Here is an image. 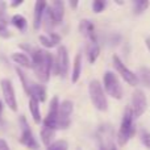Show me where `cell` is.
<instances>
[{
    "label": "cell",
    "instance_id": "6da1fadb",
    "mask_svg": "<svg viewBox=\"0 0 150 150\" xmlns=\"http://www.w3.org/2000/svg\"><path fill=\"white\" fill-rule=\"evenodd\" d=\"M20 47L32 55L30 59L32 69L34 70V74L40 79V82L42 83L49 82L50 74L53 71V62H54L52 53L45 52L42 49H37V47H33L30 45H25V44H21Z\"/></svg>",
    "mask_w": 150,
    "mask_h": 150
},
{
    "label": "cell",
    "instance_id": "4316f807",
    "mask_svg": "<svg viewBox=\"0 0 150 150\" xmlns=\"http://www.w3.org/2000/svg\"><path fill=\"white\" fill-rule=\"evenodd\" d=\"M105 4H107V3L104 1V0H95V1L92 3V11L95 13L103 12L104 8H105Z\"/></svg>",
    "mask_w": 150,
    "mask_h": 150
},
{
    "label": "cell",
    "instance_id": "ffe728a7",
    "mask_svg": "<svg viewBox=\"0 0 150 150\" xmlns=\"http://www.w3.org/2000/svg\"><path fill=\"white\" fill-rule=\"evenodd\" d=\"M138 82H141L145 87L150 88V69L146 67V66H142V67L138 69V73L136 74Z\"/></svg>",
    "mask_w": 150,
    "mask_h": 150
},
{
    "label": "cell",
    "instance_id": "ba28073f",
    "mask_svg": "<svg viewBox=\"0 0 150 150\" xmlns=\"http://www.w3.org/2000/svg\"><path fill=\"white\" fill-rule=\"evenodd\" d=\"M146 108H148V99L145 93L142 92V90H136L132 95V107H130L133 117L138 119L140 116H142Z\"/></svg>",
    "mask_w": 150,
    "mask_h": 150
},
{
    "label": "cell",
    "instance_id": "1f68e13d",
    "mask_svg": "<svg viewBox=\"0 0 150 150\" xmlns=\"http://www.w3.org/2000/svg\"><path fill=\"white\" fill-rule=\"evenodd\" d=\"M23 4V0H18V1H13L11 3V7H18V5Z\"/></svg>",
    "mask_w": 150,
    "mask_h": 150
},
{
    "label": "cell",
    "instance_id": "4dcf8cb0",
    "mask_svg": "<svg viewBox=\"0 0 150 150\" xmlns=\"http://www.w3.org/2000/svg\"><path fill=\"white\" fill-rule=\"evenodd\" d=\"M0 150H9V148H8V144L5 142L4 140H1V138H0Z\"/></svg>",
    "mask_w": 150,
    "mask_h": 150
},
{
    "label": "cell",
    "instance_id": "5b68a950",
    "mask_svg": "<svg viewBox=\"0 0 150 150\" xmlns=\"http://www.w3.org/2000/svg\"><path fill=\"white\" fill-rule=\"evenodd\" d=\"M53 71L54 74L61 75L65 78L69 71V53L65 46L58 47L57 55H55V61L53 62Z\"/></svg>",
    "mask_w": 150,
    "mask_h": 150
},
{
    "label": "cell",
    "instance_id": "2e32d148",
    "mask_svg": "<svg viewBox=\"0 0 150 150\" xmlns=\"http://www.w3.org/2000/svg\"><path fill=\"white\" fill-rule=\"evenodd\" d=\"M38 40H40V42L42 44V46L50 49V47H54V46H57V45L59 44L61 42V36L53 32V33L47 34V36H40Z\"/></svg>",
    "mask_w": 150,
    "mask_h": 150
},
{
    "label": "cell",
    "instance_id": "ac0fdd59",
    "mask_svg": "<svg viewBox=\"0 0 150 150\" xmlns=\"http://www.w3.org/2000/svg\"><path fill=\"white\" fill-rule=\"evenodd\" d=\"M100 54V46L98 42H87V57L90 63H93Z\"/></svg>",
    "mask_w": 150,
    "mask_h": 150
},
{
    "label": "cell",
    "instance_id": "d6986e66",
    "mask_svg": "<svg viewBox=\"0 0 150 150\" xmlns=\"http://www.w3.org/2000/svg\"><path fill=\"white\" fill-rule=\"evenodd\" d=\"M12 59L13 62H16L17 65H20L21 67H26V69H32V61L24 53H15L12 54Z\"/></svg>",
    "mask_w": 150,
    "mask_h": 150
},
{
    "label": "cell",
    "instance_id": "7a4b0ae2",
    "mask_svg": "<svg viewBox=\"0 0 150 150\" xmlns=\"http://www.w3.org/2000/svg\"><path fill=\"white\" fill-rule=\"evenodd\" d=\"M134 130H136L134 117H133L130 107H128L124 112V116H122V120H121V125H120L119 133H117V142H119V145L124 146L125 144L133 137Z\"/></svg>",
    "mask_w": 150,
    "mask_h": 150
},
{
    "label": "cell",
    "instance_id": "7402d4cb",
    "mask_svg": "<svg viewBox=\"0 0 150 150\" xmlns=\"http://www.w3.org/2000/svg\"><path fill=\"white\" fill-rule=\"evenodd\" d=\"M80 73H82V54H76L75 55V61H74V69H73V76L71 80L73 83H76L79 80Z\"/></svg>",
    "mask_w": 150,
    "mask_h": 150
},
{
    "label": "cell",
    "instance_id": "5bb4252c",
    "mask_svg": "<svg viewBox=\"0 0 150 150\" xmlns=\"http://www.w3.org/2000/svg\"><path fill=\"white\" fill-rule=\"evenodd\" d=\"M50 11H52L53 18L55 21V25L62 23L63 16H65V3L61 1V0H55L52 3V5H49Z\"/></svg>",
    "mask_w": 150,
    "mask_h": 150
},
{
    "label": "cell",
    "instance_id": "484cf974",
    "mask_svg": "<svg viewBox=\"0 0 150 150\" xmlns=\"http://www.w3.org/2000/svg\"><path fill=\"white\" fill-rule=\"evenodd\" d=\"M67 149H69V144L65 140H58L55 142H52L46 148V150H67Z\"/></svg>",
    "mask_w": 150,
    "mask_h": 150
},
{
    "label": "cell",
    "instance_id": "d6a6232c",
    "mask_svg": "<svg viewBox=\"0 0 150 150\" xmlns=\"http://www.w3.org/2000/svg\"><path fill=\"white\" fill-rule=\"evenodd\" d=\"M99 150H107V146L104 145V142L100 140V144H99Z\"/></svg>",
    "mask_w": 150,
    "mask_h": 150
},
{
    "label": "cell",
    "instance_id": "52a82bcc",
    "mask_svg": "<svg viewBox=\"0 0 150 150\" xmlns=\"http://www.w3.org/2000/svg\"><path fill=\"white\" fill-rule=\"evenodd\" d=\"M74 111V103L71 100H63L59 103L58 109V129H66L70 127V119Z\"/></svg>",
    "mask_w": 150,
    "mask_h": 150
},
{
    "label": "cell",
    "instance_id": "d590c367",
    "mask_svg": "<svg viewBox=\"0 0 150 150\" xmlns=\"http://www.w3.org/2000/svg\"><path fill=\"white\" fill-rule=\"evenodd\" d=\"M1 112H3V103L0 101V117H1Z\"/></svg>",
    "mask_w": 150,
    "mask_h": 150
},
{
    "label": "cell",
    "instance_id": "836d02e7",
    "mask_svg": "<svg viewBox=\"0 0 150 150\" xmlns=\"http://www.w3.org/2000/svg\"><path fill=\"white\" fill-rule=\"evenodd\" d=\"M146 45H148V47H149V50H150V37L146 38Z\"/></svg>",
    "mask_w": 150,
    "mask_h": 150
},
{
    "label": "cell",
    "instance_id": "e0dca14e",
    "mask_svg": "<svg viewBox=\"0 0 150 150\" xmlns=\"http://www.w3.org/2000/svg\"><path fill=\"white\" fill-rule=\"evenodd\" d=\"M42 24H44V28H45V30L47 32V34L53 33V29H54V26H55V21H54V18H53L52 11H50L49 5L45 8V12H44V16H42L41 25H42Z\"/></svg>",
    "mask_w": 150,
    "mask_h": 150
},
{
    "label": "cell",
    "instance_id": "3957f363",
    "mask_svg": "<svg viewBox=\"0 0 150 150\" xmlns=\"http://www.w3.org/2000/svg\"><path fill=\"white\" fill-rule=\"evenodd\" d=\"M88 92H90V98L92 104L95 105L96 109L99 111H107L108 109V101H107L105 92L103 90V86L100 84V82L96 79L91 80L88 84Z\"/></svg>",
    "mask_w": 150,
    "mask_h": 150
},
{
    "label": "cell",
    "instance_id": "30bf717a",
    "mask_svg": "<svg viewBox=\"0 0 150 150\" xmlns=\"http://www.w3.org/2000/svg\"><path fill=\"white\" fill-rule=\"evenodd\" d=\"M1 86V91H3V96H4V101L9 109H12L13 112L17 111V100H16V95H15V90H13L12 82L9 79H1L0 82Z\"/></svg>",
    "mask_w": 150,
    "mask_h": 150
},
{
    "label": "cell",
    "instance_id": "9c48e42d",
    "mask_svg": "<svg viewBox=\"0 0 150 150\" xmlns=\"http://www.w3.org/2000/svg\"><path fill=\"white\" fill-rule=\"evenodd\" d=\"M58 109H59V100L57 96L50 100V109L47 116L44 120V128L52 130H57L58 129Z\"/></svg>",
    "mask_w": 150,
    "mask_h": 150
},
{
    "label": "cell",
    "instance_id": "f1b7e54d",
    "mask_svg": "<svg viewBox=\"0 0 150 150\" xmlns=\"http://www.w3.org/2000/svg\"><path fill=\"white\" fill-rule=\"evenodd\" d=\"M140 138H141V142L145 145V148H148L150 150V133L146 132V130H141Z\"/></svg>",
    "mask_w": 150,
    "mask_h": 150
},
{
    "label": "cell",
    "instance_id": "8d00e7d4",
    "mask_svg": "<svg viewBox=\"0 0 150 150\" xmlns=\"http://www.w3.org/2000/svg\"><path fill=\"white\" fill-rule=\"evenodd\" d=\"M111 150H117V149H116V146L112 145V146H111Z\"/></svg>",
    "mask_w": 150,
    "mask_h": 150
},
{
    "label": "cell",
    "instance_id": "f546056e",
    "mask_svg": "<svg viewBox=\"0 0 150 150\" xmlns=\"http://www.w3.org/2000/svg\"><path fill=\"white\" fill-rule=\"evenodd\" d=\"M0 37H1V38H9L11 37V32H9V29L7 28V25L0 24Z\"/></svg>",
    "mask_w": 150,
    "mask_h": 150
},
{
    "label": "cell",
    "instance_id": "277c9868",
    "mask_svg": "<svg viewBox=\"0 0 150 150\" xmlns=\"http://www.w3.org/2000/svg\"><path fill=\"white\" fill-rule=\"evenodd\" d=\"M104 92H107L111 98L113 99H121L122 98V87L119 82V78L116 76V74H113L112 71H107L104 74Z\"/></svg>",
    "mask_w": 150,
    "mask_h": 150
},
{
    "label": "cell",
    "instance_id": "83f0119b",
    "mask_svg": "<svg viewBox=\"0 0 150 150\" xmlns=\"http://www.w3.org/2000/svg\"><path fill=\"white\" fill-rule=\"evenodd\" d=\"M5 3L1 1L0 3V24L3 25H7L8 24V17H7V12H5Z\"/></svg>",
    "mask_w": 150,
    "mask_h": 150
},
{
    "label": "cell",
    "instance_id": "d4e9b609",
    "mask_svg": "<svg viewBox=\"0 0 150 150\" xmlns=\"http://www.w3.org/2000/svg\"><path fill=\"white\" fill-rule=\"evenodd\" d=\"M148 7H149V1H146V0H136L133 12H134V15H141V13H144L148 9Z\"/></svg>",
    "mask_w": 150,
    "mask_h": 150
},
{
    "label": "cell",
    "instance_id": "cb8c5ba5",
    "mask_svg": "<svg viewBox=\"0 0 150 150\" xmlns=\"http://www.w3.org/2000/svg\"><path fill=\"white\" fill-rule=\"evenodd\" d=\"M54 133L55 130H52V129H47V128H42L41 130V140L44 142L45 146H49L53 141V137H54Z\"/></svg>",
    "mask_w": 150,
    "mask_h": 150
},
{
    "label": "cell",
    "instance_id": "44dd1931",
    "mask_svg": "<svg viewBox=\"0 0 150 150\" xmlns=\"http://www.w3.org/2000/svg\"><path fill=\"white\" fill-rule=\"evenodd\" d=\"M29 109H30L33 121L36 124L41 122V111H40V103L34 99H29Z\"/></svg>",
    "mask_w": 150,
    "mask_h": 150
},
{
    "label": "cell",
    "instance_id": "8992f818",
    "mask_svg": "<svg viewBox=\"0 0 150 150\" xmlns=\"http://www.w3.org/2000/svg\"><path fill=\"white\" fill-rule=\"evenodd\" d=\"M20 125H21L20 142L30 150H38L40 145H38V142H37V140L34 138L33 132H32V129L29 128L28 121H26V119L24 116L20 117Z\"/></svg>",
    "mask_w": 150,
    "mask_h": 150
},
{
    "label": "cell",
    "instance_id": "4fadbf2b",
    "mask_svg": "<svg viewBox=\"0 0 150 150\" xmlns=\"http://www.w3.org/2000/svg\"><path fill=\"white\" fill-rule=\"evenodd\" d=\"M79 30L87 38V42H98V37L95 33L93 24L90 20H82L79 24Z\"/></svg>",
    "mask_w": 150,
    "mask_h": 150
},
{
    "label": "cell",
    "instance_id": "8fae6325",
    "mask_svg": "<svg viewBox=\"0 0 150 150\" xmlns=\"http://www.w3.org/2000/svg\"><path fill=\"white\" fill-rule=\"evenodd\" d=\"M113 66L117 70V73L121 75V78L128 83V84H130V86L138 84V79H137V76H136V74L132 73V71L121 62V59H120L117 55H113Z\"/></svg>",
    "mask_w": 150,
    "mask_h": 150
},
{
    "label": "cell",
    "instance_id": "603a6c76",
    "mask_svg": "<svg viewBox=\"0 0 150 150\" xmlns=\"http://www.w3.org/2000/svg\"><path fill=\"white\" fill-rule=\"evenodd\" d=\"M11 23H12V25L16 26V28H17L20 32H24L26 29V20H25V17H24V16H21V15L12 16Z\"/></svg>",
    "mask_w": 150,
    "mask_h": 150
},
{
    "label": "cell",
    "instance_id": "e575fe53",
    "mask_svg": "<svg viewBox=\"0 0 150 150\" xmlns=\"http://www.w3.org/2000/svg\"><path fill=\"white\" fill-rule=\"evenodd\" d=\"M70 5H71V7H74V8H75V7L78 5V1H71V3H70Z\"/></svg>",
    "mask_w": 150,
    "mask_h": 150
},
{
    "label": "cell",
    "instance_id": "9a60e30c",
    "mask_svg": "<svg viewBox=\"0 0 150 150\" xmlns=\"http://www.w3.org/2000/svg\"><path fill=\"white\" fill-rule=\"evenodd\" d=\"M47 7V4L45 1H37L34 4V15H33V28L36 30H38L41 28L42 23V16H44L45 8Z\"/></svg>",
    "mask_w": 150,
    "mask_h": 150
},
{
    "label": "cell",
    "instance_id": "7c38bea8",
    "mask_svg": "<svg viewBox=\"0 0 150 150\" xmlns=\"http://www.w3.org/2000/svg\"><path fill=\"white\" fill-rule=\"evenodd\" d=\"M28 95L30 99H34L40 103V101L46 100V88L42 84H37L34 82H30L28 88Z\"/></svg>",
    "mask_w": 150,
    "mask_h": 150
}]
</instances>
